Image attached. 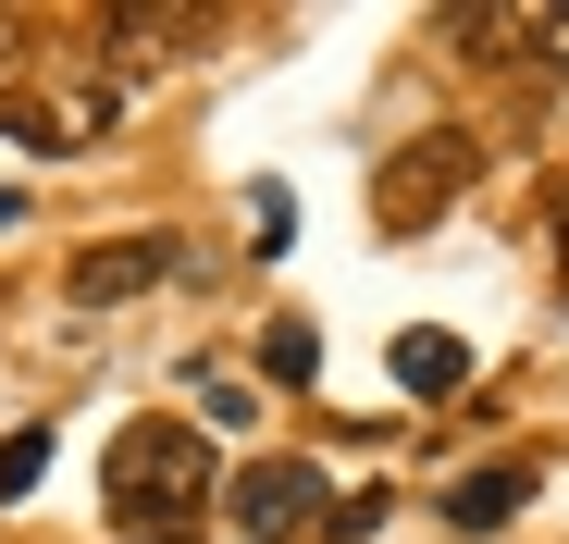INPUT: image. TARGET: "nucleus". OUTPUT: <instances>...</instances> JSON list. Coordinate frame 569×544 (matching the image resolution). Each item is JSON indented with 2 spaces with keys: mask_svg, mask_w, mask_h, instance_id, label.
Segmentation results:
<instances>
[{
  "mask_svg": "<svg viewBox=\"0 0 569 544\" xmlns=\"http://www.w3.org/2000/svg\"><path fill=\"white\" fill-rule=\"evenodd\" d=\"M186 384H199V421H223V433H236V421H248V409H260V396H248V384H236V372H186Z\"/></svg>",
  "mask_w": 569,
  "mask_h": 544,
  "instance_id": "6e6552de",
  "label": "nucleus"
},
{
  "mask_svg": "<svg viewBox=\"0 0 569 544\" xmlns=\"http://www.w3.org/2000/svg\"><path fill=\"white\" fill-rule=\"evenodd\" d=\"M557 272H569V235H557Z\"/></svg>",
  "mask_w": 569,
  "mask_h": 544,
  "instance_id": "f8f14e48",
  "label": "nucleus"
},
{
  "mask_svg": "<svg viewBox=\"0 0 569 544\" xmlns=\"http://www.w3.org/2000/svg\"><path fill=\"white\" fill-rule=\"evenodd\" d=\"M272 372L310 384V372H322V334H310V322H272Z\"/></svg>",
  "mask_w": 569,
  "mask_h": 544,
  "instance_id": "1a4fd4ad",
  "label": "nucleus"
},
{
  "mask_svg": "<svg viewBox=\"0 0 569 544\" xmlns=\"http://www.w3.org/2000/svg\"><path fill=\"white\" fill-rule=\"evenodd\" d=\"M557 211H569V187H557Z\"/></svg>",
  "mask_w": 569,
  "mask_h": 544,
  "instance_id": "ddd939ff",
  "label": "nucleus"
},
{
  "mask_svg": "<svg viewBox=\"0 0 569 544\" xmlns=\"http://www.w3.org/2000/svg\"><path fill=\"white\" fill-rule=\"evenodd\" d=\"M385 359H397V384H409V396H458V384H470V346H458L446 322H409Z\"/></svg>",
  "mask_w": 569,
  "mask_h": 544,
  "instance_id": "39448f33",
  "label": "nucleus"
},
{
  "mask_svg": "<svg viewBox=\"0 0 569 544\" xmlns=\"http://www.w3.org/2000/svg\"><path fill=\"white\" fill-rule=\"evenodd\" d=\"M446 187H470V137H409L385 161V235H421L446 211Z\"/></svg>",
  "mask_w": 569,
  "mask_h": 544,
  "instance_id": "20e7f679",
  "label": "nucleus"
},
{
  "mask_svg": "<svg viewBox=\"0 0 569 544\" xmlns=\"http://www.w3.org/2000/svg\"><path fill=\"white\" fill-rule=\"evenodd\" d=\"M322 532H347V544H359V532H385V483H359V495H335V507H322Z\"/></svg>",
  "mask_w": 569,
  "mask_h": 544,
  "instance_id": "9d476101",
  "label": "nucleus"
},
{
  "mask_svg": "<svg viewBox=\"0 0 569 544\" xmlns=\"http://www.w3.org/2000/svg\"><path fill=\"white\" fill-rule=\"evenodd\" d=\"M199 507H211V433L199 421H124L112 433V520L173 544Z\"/></svg>",
  "mask_w": 569,
  "mask_h": 544,
  "instance_id": "f257e3e1",
  "label": "nucleus"
},
{
  "mask_svg": "<svg viewBox=\"0 0 569 544\" xmlns=\"http://www.w3.org/2000/svg\"><path fill=\"white\" fill-rule=\"evenodd\" d=\"M520 507H532V471H520V459H496V471L446 483V520H458V532H508Z\"/></svg>",
  "mask_w": 569,
  "mask_h": 544,
  "instance_id": "423d86ee",
  "label": "nucleus"
},
{
  "mask_svg": "<svg viewBox=\"0 0 569 544\" xmlns=\"http://www.w3.org/2000/svg\"><path fill=\"white\" fill-rule=\"evenodd\" d=\"M38 471H50V433H0V495H38Z\"/></svg>",
  "mask_w": 569,
  "mask_h": 544,
  "instance_id": "0eeeda50",
  "label": "nucleus"
},
{
  "mask_svg": "<svg viewBox=\"0 0 569 544\" xmlns=\"http://www.w3.org/2000/svg\"><path fill=\"white\" fill-rule=\"evenodd\" d=\"M322 507H335V483H322L310 459H248V471L223 483V520H236L248 544H298V532H322Z\"/></svg>",
  "mask_w": 569,
  "mask_h": 544,
  "instance_id": "f03ea898",
  "label": "nucleus"
},
{
  "mask_svg": "<svg viewBox=\"0 0 569 544\" xmlns=\"http://www.w3.org/2000/svg\"><path fill=\"white\" fill-rule=\"evenodd\" d=\"M0 223H26V187H0Z\"/></svg>",
  "mask_w": 569,
  "mask_h": 544,
  "instance_id": "9b49d317",
  "label": "nucleus"
},
{
  "mask_svg": "<svg viewBox=\"0 0 569 544\" xmlns=\"http://www.w3.org/2000/svg\"><path fill=\"white\" fill-rule=\"evenodd\" d=\"M186 272V235H100V248H74V272H62V298L74 310H124V298H149V285H173Z\"/></svg>",
  "mask_w": 569,
  "mask_h": 544,
  "instance_id": "7ed1b4c3",
  "label": "nucleus"
}]
</instances>
